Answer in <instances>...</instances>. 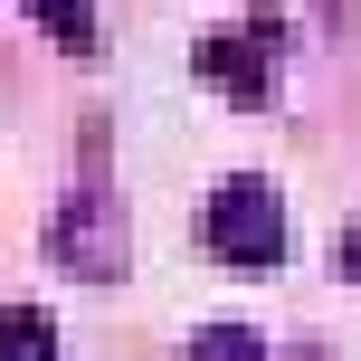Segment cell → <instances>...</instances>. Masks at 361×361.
I'll return each instance as SVG.
<instances>
[{"instance_id": "52a82bcc", "label": "cell", "mask_w": 361, "mask_h": 361, "mask_svg": "<svg viewBox=\"0 0 361 361\" xmlns=\"http://www.w3.org/2000/svg\"><path fill=\"white\" fill-rule=\"evenodd\" d=\"M333 276H352V286H361V228H343V247H333Z\"/></svg>"}, {"instance_id": "6da1fadb", "label": "cell", "mask_w": 361, "mask_h": 361, "mask_svg": "<svg viewBox=\"0 0 361 361\" xmlns=\"http://www.w3.org/2000/svg\"><path fill=\"white\" fill-rule=\"evenodd\" d=\"M209 257L238 276H267L276 257H286V209H276L267 180H228V190L209 200Z\"/></svg>"}, {"instance_id": "5b68a950", "label": "cell", "mask_w": 361, "mask_h": 361, "mask_svg": "<svg viewBox=\"0 0 361 361\" xmlns=\"http://www.w3.org/2000/svg\"><path fill=\"white\" fill-rule=\"evenodd\" d=\"M0 361H57V324L29 314V305H10L0 314Z\"/></svg>"}, {"instance_id": "8992f818", "label": "cell", "mask_w": 361, "mask_h": 361, "mask_svg": "<svg viewBox=\"0 0 361 361\" xmlns=\"http://www.w3.org/2000/svg\"><path fill=\"white\" fill-rule=\"evenodd\" d=\"M180 361H267V343H257L247 324H200V333H190V352H180Z\"/></svg>"}, {"instance_id": "3957f363", "label": "cell", "mask_w": 361, "mask_h": 361, "mask_svg": "<svg viewBox=\"0 0 361 361\" xmlns=\"http://www.w3.org/2000/svg\"><path fill=\"white\" fill-rule=\"evenodd\" d=\"M200 76H209L219 95H228V105H276V19L257 10L247 29H228V38H209V48H200Z\"/></svg>"}, {"instance_id": "7a4b0ae2", "label": "cell", "mask_w": 361, "mask_h": 361, "mask_svg": "<svg viewBox=\"0 0 361 361\" xmlns=\"http://www.w3.org/2000/svg\"><path fill=\"white\" fill-rule=\"evenodd\" d=\"M48 247H57V267H67V276H86V286L124 276V209H114V190H105V180H86V190L57 209Z\"/></svg>"}, {"instance_id": "277c9868", "label": "cell", "mask_w": 361, "mask_h": 361, "mask_svg": "<svg viewBox=\"0 0 361 361\" xmlns=\"http://www.w3.org/2000/svg\"><path fill=\"white\" fill-rule=\"evenodd\" d=\"M29 19H38L67 57H95V0H29Z\"/></svg>"}]
</instances>
